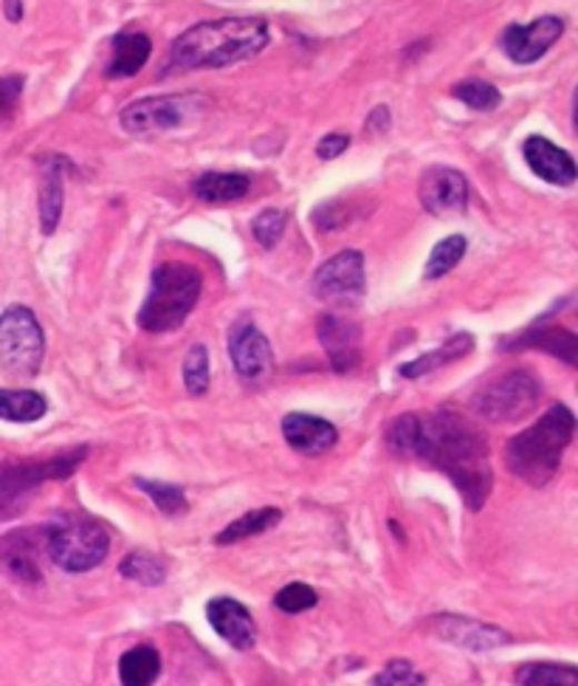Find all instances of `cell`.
I'll return each instance as SVG.
<instances>
[{
  "label": "cell",
  "mask_w": 578,
  "mask_h": 686,
  "mask_svg": "<svg viewBox=\"0 0 578 686\" xmlns=\"http://www.w3.org/2000/svg\"><path fill=\"white\" fill-rule=\"evenodd\" d=\"M251 178L243 172H203L196 178L192 192L203 203H235L249 196Z\"/></svg>",
  "instance_id": "cell-22"
},
{
  "label": "cell",
  "mask_w": 578,
  "mask_h": 686,
  "mask_svg": "<svg viewBox=\"0 0 578 686\" xmlns=\"http://www.w3.org/2000/svg\"><path fill=\"white\" fill-rule=\"evenodd\" d=\"M46 554V528H20V531L9 534L0 539V559L12 570L18 579L26 583H40L43 568H40V557Z\"/></svg>",
  "instance_id": "cell-15"
},
{
  "label": "cell",
  "mask_w": 578,
  "mask_h": 686,
  "mask_svg": "<svg viewBox=\"0 0 578 686\" xmlns=\"http://www.w3.org/2000/svg\"><path fill=\"white\" fill-rule=\"evenodd\" d=\"M387 447L403 458H418L446 473L471 511L491 495V453L475 421L455 410L407 412L387 427Z\"/></svg>",
  "instance_id": "cell-1"
},
{
  "label": "cell",
  "mask_w": 578,
  "mask_h": 686,
  "mask_svg": "<svg viewBox=\"0 0 578 686\" xmlns=\"http://www.w3.org/2000/svg\"><path fill=\"white\" fill-rule=\"evenodd\" d=\"M136 486H139L144 495H150V500L156 503V509H159L161 515H167V517L187 515L189 503H187V495L181 491V486L161 484V480H144V478L136 480Z\"/></svg>",
  "instance_id": "cell-31"
},
{
  "label": "cell",
  "mask_w": 578,
  "mask_h": 686,
  "mask_svg": "<svg viewBox=\"0 0 578 686\" xmlns=\"http://www.w3.org/2000/svg\"><path fill=\"white\" fill-rule=\"evenodd\" d=\"M203 277L189 264H161L152 271L150 295L139 311L141 331L167 334L187 322L192 308L201 300Z\"/></svg>",
  "instance_id": "cell-4"
},
{
  "label": "cell",
  "mask_w": 578,
  "mask_h": 686,
  "mask_svg": "<svg viewBox=\"0 0 578 686\" xmlns=\"http://www.w3.org/2000/svg\"><path fill=\"white\" fill-rule=\"evenodd\" d=\"M119 574H122L124 579L147 585V588H156V585H161L167 579V559L159 557V554L133 551L122 559Z\"/></svg>",
  "instance_id": "cell-28"
},
{
  "label": "cell",
  "mask_w": 578,
  "mask_h": 686,
  "mask_svg": "<svg viewBox=\"0 0 578 686\" xmlns=\"http://www.w3.org/2000/svg\"><path fill=\"white\" fill-rule=\"evenodd\" d=\"M66 156L43 159V185H40V223L46 235H54L62 218V198H66Z\"/></svg>",
  "instance_id": "cell-20"
},
{
  "label": "cell",
  "mask_w": 578,
  "mask_h": 686,
  "mask_svg": "<svg viewBox=\"0 0 578 686\" xmlns=\"http://www.w3.org/2000/svg\"><path fill=\"white\" fill-rule=\"evenodd\" d=\"M46 337L34 311L12 306L0 314V365L9 376L31 379L43 368Z\"/></svg>",
  "instance_id": "cell-7"
},
{
  "label": "cell",
  "mask_w": 578,
  "mask_h": 686,
  "mask_svg": "<svg viewBox=\"0 0 578 686\" xmlns=\"http://www.w3.org/2000/svg\"><path fill=\"white\" fill-rule=\"evenodd\" d=\"M466 249H469V240L462 238V235H449V238L440 240L427 260V271H423L427 280H438V277L449 275L466 258Z\"/></svg>",
  "instance_id": "cell-30"
},
{
  "label": "cell",
  "mask_w": 578,
  "mask_h": 686,
  "mask_svg": "<svg viewBox=\"0 0 578 686\" xmlns=\"http://www.w3.org/2000/svg\"><path fill=\"white\" fill-rule=\"evenodd\" d=\"M317 602H319L317 590L308 588V585H302V583L286 585V588H282L280 594L275 596L277 610H282V613H302V610H311V607H317Z\"/></svg>",
  "instance_id": "cell-35"
},
{
  "label": "cell",
  "mask_w": 578,
  "mask_h": 686,
  "mask_svg": "<svg viewBox=\"0 0 578 686\" xmlns=\"http://www.w3.org/2000/svg\"><path fill=\"white\" fill-rule=\"evenodd\" d=\"M282 436H286L288 447L297 449V453L322 455L336 447V441H339V429L319 416L288 412V416L282 418Z\"/></svg>",
  "instance_id": "cell-19"
},
{
  "label": "cell",
  "mask_w": 578,
  "mask_h": 686,
  "mask_svg": "<svg viewBox=\"0 0 578 686\" xmlns=\"http://www.w3.org/2000/svg\"><path fill=\"white\" fill-rule=\"evenodd\" d=\"M110 548L108 528L86 515H62L46 528V554L68 574H86L104 563Z\"/></svg>",
  "instance_id": "cell-5"
},
{
  "label": "cell",
  "mask_w": 578,
  "mask_h": 686,
  "mask_svg": "<svg viewBox=\"0 0 578 686\" xmlns=\"http://www.w3.org/2000/svg\"><path fill=\"white\" fill-rule=\"evenodd\" d=\"M209 111V99L201 93H167V97H147L128 105L122 111V128L133 136H152L178 130Z\"/></svg>",
  "instance_id": "cell-9"
},
{
  "label": "cell",
  "mask_w": 578,
  "mask_h": 686,
  "mask_svg": "<svg viewBox=\"0 0 578 686\" xmlns=\"http://www.w3.org/2000/svg\"><path fill=\"white\" fill-rule=\"evenodd\" d=\"M207 619L220 638L235 649H251L257 644V625L251 613L229 596H218L207 605Z\"/></svg>",
  "instance_id": "cell-18"
},
{
  "label": "cell",
  "mask_w": 578,
  "mask_h": 686,
  "mask_svg": "<svg viewBox=\"0 0 578 686\" xmlns=\"http://www.w3.org/2000/svg\"><path fill=\"white\" fill-rule=\"evenodd\" d=\"M576 436V416L570 407L556 405L534 427L522 429L508 441L506 464L525 484L542 489L559 473L561 458Z\"/></svg>",
  "instance_id": "cell-3"
},
{
  "label": "cell",
  "mask_w": 578,
  "mask_h": 686,
  "mask_svg": "<svg viewBox=\"0 0 578 686\" xmlns=\"http://www.w3.org/2000/svg\"><path fill=\"white\" fill-rule=\"evenodd\" d=\"M3 9H7V18L12 20V23H18V20L23 18V3H20V0H3Z\"/></svg>",
  "instance_id": "cell-40"
},
{
  "label": "cell",
  "mask_w": 578,
  "mask_h": 686,
  "mask_svg": "<svg viewBox=\"0 0 578 686\" xmlns=\"http://www.w3.org/2000/svg\"><path fill=\"white\" fill-rule=\"evenodd\" d=\"M161 675V656L152 644H139L128 649L119 662V680L122 686H152Z\"/></svg>",
  "instance_id": "cell-25"
},
{
  "label": "cell",
  "mask_w": 578,
  "mask_h": 686,
  "mask_svg": "<svg viewBox=\"0 0 578 686\" xmlns=\"http://www.w3.org/2000/svg\"><path fill=\"white\" fill-rule=\"evenodd\" d=\"M183 385L192 396H203L209 390V354L203 345H192L183 359Z\"/></svg>",
  "instance_id": "cell-33"
},
{
  "label": "cell",
  "mask_w": 578,
  "mask_h": 686,
  "mask_svg": "<svg viewBox=\"0 0 578 686\" xmlns=\"http://www.w3.org/2000/svg\"><path fill=\"white\" fill-rule=\"evenodd\" d=\"M506 348H539L559 356L567 365L578 362V339L570 331H565V328H536V331L522 334V337L508 339Z\"/></svg>",
  "instance_id": "cell-24"
},
{
  "label": "cell",
  "mask_w": 578,
  "mask_h": 686,
  "mask_svg": "<svg viewBox=\"0 0 578 686\" xmlns=\"http://www.w3.org/2000/svg\"><path fill=\"white\" fill-rule=\"evenodd\" d=\"M451 97L460 99L462 105H469V108H475V111H480V113L497 111L499 105H502V93H499L491 82H482V80L457 82V86L451 88Z\"/></svg>",
  "instance_id": "cell-32"
},
{
  "label": "cell",
  "mask_w": 578,
  "mask_h": 686,
  "mask_svg": "<svg viewBox=\"0 0 578 686\" xmlns=\"http://www.w3.org/2000/svg\"><path fill=\"white\" fill-rule=\"evenodd\" d=\"M86 455L88 449L80 447L46 460H18V464L0 466V520H12L20 511H26L34 491L43 484L77 473V466L86 460Z\"/></svg>",
  "instance_id": "cell-6"
},
{
  "label": "cell",
  "mask_w": 578,
  "mask_h": 686,
  "mask_svg": "<svg viewBox=\"0 0 578 686\" xmlns=\"http://www.w3.org/2000/svg\"><path fill=\"white\" fill-rule=\"evenodd\" d=\"M387 128H390V111H387L383 105H378L376 111L370 113V119H367V130H378V133H387Z\"/></svg>",
  "instance_id": "cell-39"
},
{
  "label": "cell",
  "mask_w": 578,
  "mask_h": 686,
  "mask_svg": "<svg viewBox=\"0 0 578 686\" xmlns=\"http://www.w3.org/2000/svg\"><path fill=\"white\" fill-rule=\"evenodd\" d=\"M347 148H350V136H347V133H328L325 139H319L317 156L322 161L339 159V156L345 153Z\"/></svg>",
  "instance_id": "cell-38"
},
{
  "label": "cell",
  "mask_w": 578,
  "mask_h": 686,
  "mask_svg": "<svg viewBox=\"0 0 578 686\" xmlns=\"http://www.w3.org/2000/svg\"><path fill=\"white\" fill-rule=\"evenodd\" d=\"M313 295L330 306H356L365 297V255L356 249H347L325 260L313 275Z\"/></svg>",
  "instance_id": "cell-10"
},
{
  "label": "cell",
  "mask_w": 578,
  "mask_h": 686,
  "mask_svg": "<svg viewBox=\"0 0 578 686\" xmlns=\"http://www.w3.org/2000/svg\"><path fill=\"white\" fill-rule=\"evenodd\" d=\"M471 348H475V337H471V334H455V337H451L446 345H440V348L429 350V354L418 356L412 362L401 365L398 374H401L403 379H420V376L432 374V370L444 368V365H451L457 362V359H462V356H469Z\"/></svg>",
  "instance_id": "cell-23"
},
{
  "label": "cell",
  "mask_w": 578,
  "mask_h": 686,
  "mask_svg": "<svg viewBox=\"0 0 578 686\" xmlns=\"http://www.w3.org/2000/svg\"><path fill=\"white\" fill-rule=\"evenodd\" d=\"M268 23L260 18L203 20L172 40L159 77H178L203 68H226L260 54L268 46Z\"/></svg>",
  "instance_id": "cell-2"
},
{
  "label": "cell",
  "mask_w": 578,
  "mask_h": 686,
  "mask_svg": "<svg viewBox=\"0 0 578 686\" xmlns=\"http://www.w3.org/2000/svg\"><path fill=\"white\" fill-rule=\"evenodd\" d=\"M565 34V20L556 14H545L536 18L530 26H508L502 34V49L519 66H530V62L542 60L556 40Z\"/></svg>",
  "instance_id": "cell-12"
},
{
  "label": "cell",
  "mask_w": 578,
  "mask_h": 686,
  "mask_svg": "<svg viewBox=\"0 0 578 686\" xmlns=\"http://www.w3.org/2000/svg\"><path fill=\"white\" fill-rule=\"evenodd\" d=\"M539 399H542V385L530 370H508V374L482 385L475 392L471 407L482 421L506 424L519 421L528 412H534Z\"/></svg>",
  "instance_id": "cell-8"
},
{
  "label": "cell",
  "mask_w": 578,
  "mask_h": 686,
  "mask_svg": "<svg viewBox=\"0 0 578 686\" xmlns=\"http://www.w3.org/2000/svg\"><path fill=\"white\" fill-rule=\"evenodd\" d=\"M429 625L444 642H451L462 649H497L511 644V633L486 625V622L462 619V616H435Z\"/></svg>",
  "instance_id": "cell-16"
},
{
  "label": "cell",
  "mask_w": 578,
  "mask_h": 686,
  "mask_svg": "<svg viewBox=\"0 0 578 686\" xmlns=\"http://www.w3.org/2000/svg\"><path fill=\"white\" fill-rule=\"evenodd\" d=\"M49 412V401L37 390H0V418L14 424H31Z\"/></svg>",
  "instance_id": "cell-27"
},
{
  "label": "cell",
  "mask_w": 578,
  "mask_h": 686,
  "mask_svg": "<svg viewBox=\"0 0 578 686\" xmlns=\"http://www.w3.org/2000/svg\"><path fill=\"white\" fill-rule=\"evenodd\" d=\"M418 196L423 209L435 218L460 215L469 207V181L455 167H429L420 176Z\"/></svg>",
  "instance_id": "cell-11"
},
{
  "label": "cell",
  "mask_w": 578,
  "mask_h": 686,
  "mask_svg": "<svg viewBox=\"0 0 578 686\" xmlns=\"http://www.w3.org/2000/svg\"><path fill=\"white\" fill-rule=\"evenodd\" d=\"M20 93H23V77H3L0 80V119L12 117Z\"/></svg>",
  "instance_id": "cell-37"
},
{
  "label": "cell",
  "mask_w": 578,
  "mask_h": 686,
  "mask_svg": "<svg viewBox=\"0 0 578 686\" xmlns=\"http://www.w3.org/2000/svg\"><path fill=\"white\" fill-rule=\"evenodd\" d=\"M229 356L231 365L238 370L243 379H262V376L271 374V365H275V354H271V345L262 337L260 328H255L251 322H238L229 334Z\"/></svg>",
  "instance_id": "cell-14"
},
{
  "label": "cell",
  "mask_w": 578,
  "mask_h": 686,
  "mask_svg": "<svg viewBox=\"0 0 578 686\" xmlns=\"http://www.w3.org/2000/svg\"><path fill=\"white\" fill-rule=\"evenodd\" d=\"M372 684H376V686H423L427 680H423V675L415 669V664L398 658V662L387 664V667H383L381 673L376 675V680H372Z\"/></svg>",
  "instance_id": "cell-36"
},
{
  "label": "cell",
  "mask_w": 578,
  "mask_h": 686,
  "mask_svg": "<svg viewBox=\"0 0 578 686\" xmlns=\"http://www.w3.org/2000/svg\"><path fill=\"white\" fill-rule=\"evenodd\" d=\"M282 520V511L277 506H262V509H251L246 511L243 517H238L235 523L223 528V531L215 537L218 546H231V543H240V539L257 537V534H266Z\"/></svg>",
  "instance_id": "cell-26"
},
{
  "label": "cell",
  "mask_w": 578,
  "mask_h": 686,
  "mask_svg": "<svg viewBox=\"0 0 578 686\" xmlns=\"http://www.w3.org/2000/svg\"><path fill=\"white\" fill-rule=\"evenodd\" d=\"M317 337L328 354L336 374L353 370L361 359V328L339 314H322L317 322Z\"/></svg>",
  "instance_id": "cell-13"
},
{
  "label": "cell",
  "mask_w": 578,
  "mask_h": 686,
  "mask_svg": "<svg viewBox=\"0 0 578 686\" xmlns=\"http://www.w3.org/2000/svg\"><path fill=\"white\" fill-rule=\"evenodd\" d=\"M519 686H578L572 664H528L519 669Z\"/></svg>",
  "instance_id": "cell-29"
},
{
  "label": "cell",
  "mask_w": 578,
  "mask_h": 686,
  "mask_svg": "<svg viewBox=\"0 0 578 686\" xmlns=\"http://www.w3.org/2000/svg\"><path fill=\"white\" fill-rule=\"evenodd\" d=\"M522 153L530 170L542 178V181H548V185H559V187L576 185L578 170L572 156L567 153V150L556 148L554 141H548L545 136H530V139H525Z\"/></svg>",
  "instance_id": "cell-17"
},
{
  "label": "cell",
  "mask_w": 578,
  "mask_h": 686,
  "mask_svg": "<svg viewBox=\"0 0 578 686\" xmlns=\"http://www.w3.org/2000/svg\"><path fill=\"white\" fill-rule=\"evenodd\" d=\"M286 212H280V209H262L255 218V223H251V232H255V240L262 249H275L282 235H286Z\"/></svg>",
  "instance_id": "cell-34"
},
{
  "label": "cell",
  "mask_w": 578,
  "mask_h": 686,
  "mask_svg": "<svg viewBox=\"0 0 578 686\" xmlns=\"http://www.w3.org/2000/svg\"><path fill=\"white\" fill-rule=\"evenodd\" d=\"M152 51V40L141 31H130V34H116L113 38V57L108 62V77L119 80V77H136L141 68L147 66Z\"/></svg>",
  "instance_id": "cell-21"
}]
</instances>
